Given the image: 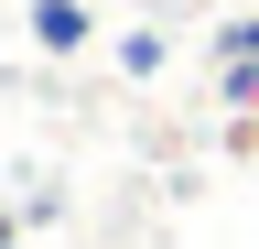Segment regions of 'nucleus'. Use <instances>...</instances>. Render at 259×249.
I'll return each instance as SVG.
<instances>
[{
    "label": "nucleus",
    "mask_w": 259,
    "mask_h": 249,
    "mask_svg": "<svg viewBox=\"0 0 259 249\" xmlns=\"http://www.w3.org/2000/svg\"><path fill=\"white\" fill-rule=\"evenodd\" d=\"M32 44L44 54H87V0H32Z\"/></svg>",
    "instance_id": "obj_1"
},
{
    "label": "nucleus",
    "mask_w": 259,
    "mask_h": 249,
    "mask_svg": "<svg viewBox=\"0 0 259 249\" xmlns=\"http://www.w3.org/2000/svg\"><path fill=\"white\" fill-rule=\"evenodd\" d=\"M227 65H259V11H248V22H227Z\"/></svg>",
    "instance_id": "obj_2"
},
{
    "label": "nucleus",
    "mask_w": 259,
    "mask_h": 249,
    "mask_svg": "<svg viewBox=\"0 0 259 249\" xmlns=\"http://www.w3.org/2000/svg\"><path fill=\"white\" fill-rule=\"evenodd\" d=\"M0 249H22V217H0Z\"/></svg>",
    "instance_id": "obj_3"
}]
</instances>
